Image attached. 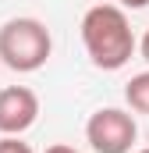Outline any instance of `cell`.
I'll use <instances>...</instances> for the list:
<instances>
[{
	"label": "cell",
	"instance_id": "obj_1",
	"mask_svg": "<svg viewBox=\"0 0 149 153\" xmlns=\"http://www.w3.org/2000/svg\"><path fill=\"white\" fill-rule=\"evenodd\" d=\"M82 43L89 61L103 71H121L139 46L124 7L117 4H96L82 14Z\"/></svg>",
	"mask_w": 149,
	"mask_h": 153
},
{
	"label": "cell",
	"instance_id": "obj_2",
	"mask_svg": "<svg viewBox=\"0 0 149 153\" xmlns=\"http://www.w3.org/2000/svg\"><path fill=\"white\" fill-rule=\"evenodd\" d=\"M53 53L50 29L39 18H11L0 25V61L11 71H39Z\"/></svg>",
	"mask_w": 149,
	"mask_h": 153
},
{
	"label": "cell",
	"instance_id": "obj_3",
	"mask_svg": "<svg viewBox=\"0 0 149 153\" xmlns=\"http://www.w3.org/2000/svg\"><path fill=\"white\" fill-rule=\"evenodd\" d=\"M85 139H89L92 153H131L135 139H139V125L121 107H100L85 121Z\"/></svg>",
	"mask_w": 149,
	"mask_h": 153
},
{
	"label": "cell",
	"instance_id": "obj_4",
	"mask_svg": "<svg viewBox=\"0 0 149 153\" xmlns=\"http://www.w3.org/2000/svg\"><path fill=\"white\" fill-rule=\"evenodd\" d=\"M39 117V96L29 85L0 89V135H21Z\"/></svg>",
	"mask_w": 149,
	"mask_h": 153
},
{
	"label": "cell",
	"instance_id": "obj_5",
	"mask_svg": "<svg viewBox=\"0 0 149 153\" xmlns=\"http://www.w3.org/2000/svg\"><path fill=\"white\" fill-rule=\"evenodd\" d=\"M124 100L135 114H149V71L131 75V82L124 85Z\"/></svg>",
	"mask_w": 149,
	"mask_h": 153
},
{
	"label": "cell",
	"instance_id": "obj_6",
	"mask_svg": "<svg viewBox=\"0 0 149 153\" xmlns=\"http://www.w3.org/2000/svg\"><path fill=\"white\" fill-rule=\"evenodd\" d=\"M0 153H32V146L21 143L18 135H4V139H0Z\"/></svg>",
	"mask_w": 149,
	"mask_h": 153
},
{
	"label": "cell",
	"instance_id": "obj_7",
	"mask_svg": "<svg viewBox=\"0 0 149 153\" xmlns=\"http://www.w3.org/2000/svg\"><path fill=\"white\" fill-rule=\"evenodd\" d=\"M135 50L142 53V61H146V64H149V29H146V36L139 39V46H135Z\"/></svg>",
	"mask_w": 149,
	"mask_h": 153
},
{
	"label": "cell",
	"instance_id": "obj_8",
	"mask_svg": "<svg viewBox=\"0 0 149 153\" xmlns=\"http://www.w3.org/2000/svg\"><path fill=\"white\" fill-rule=\"evenodd\" d=\"M46 153H78V150L68 146V143H53V146H46Z\"/></svg>",
	"mask_w": 149,
	"mask_h": 153
},
{
	"label": "cell",
	"instance_id": "obj_9",
	"mask_svg": "<svg viewBox=\"0 0 149 153\" xmlns=\"http://www.w3.org/2000/svg\"><path fill=\"white\" fill-rule=\"evenodd\" d=\"M121 7H131V11H139V7H149V0H117Z\"/></svg>",
	"mask_w": 149,
	"mask_h": 153
},
{
	"label": "cell",
	"instance_id": "obj_10",
	"mask_svg": "<svg viewBox=\"0 0 149 153\" xmlns=\"http://www.w3.org/2000/svg\"><path fill=\"white\" fill-rule=\"evenodd\" d=\"M139 153H149V146H146V150H139Z\"/></svg>",
	"mask_w": 149,
	"mask_h": 153
}]
</instances>
